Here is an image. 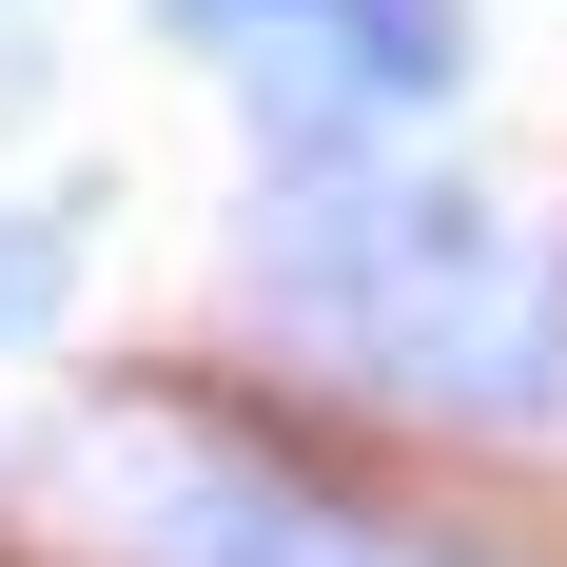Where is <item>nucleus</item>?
Segmentation results:
<instances>
[{
    "label": "nucleus",
    "mask_w": 567,
    "mask_h": 567,
    "mask_svg": "<svg viewBox=\"0 0 567 567\" xmlns=\"http://www.w3.org/2000/svg\"><path fill=\"white\" fill-rule=\"evenodd\" d=\"M117 528H137V567H470V548H431V528L333 509V489L235 470V451H157L137 489H117Z\"/></svg>",
    "instance_id": "nucleus-2"
},
{
    "label": "nucleus",
    "mask_w": 567,
    "mask_h": 567,
    "mask_svg": "<svg viewBox=\"0 0 567 567\" xmlns=\"http://www.w3.org/2000/svg\"><path fill=\"white\" fill-rule=\"evenodd\" d=\"M79 216H99V196L0 216V352H40V333H59V293H79Z\"/></svg>",
    "instance_id": "nucleus-4"
},
{
    "label": "nucleus",
    "mask_w": 567,
    "mask_h": 567,
    "mask_svg": "<svg viewBox=\"0 0 567 567\" xmlns=\"http://www.w3.org/2000/svg\"><path fill=\"white\" fill-rule=\"evenodd\" d=\"M255 313L431 411H509V431L567 411V275L489 176H411V157L255 176Z\"/></svg>",
    "instance_id": "nucleus-1"
},
{
    "label": "nucleus",
    "mask_w": 567,
    "mask_h": 567,
    "mask_svg": "<svg viewBox=\"0 0 567 567\" xmlns=\"http://www.w3.org/2000/svg\"><path fill=\"white\" fill-rule=\"evenodd\" d=\"M255 40H313L333 79H372L392 117H431V99H470V0H255Z\"/></svg>",
    "instance_id": "nucleus-3"
}]
</instances>
